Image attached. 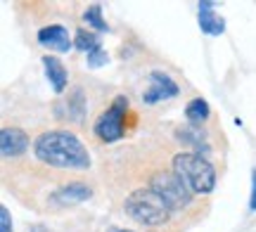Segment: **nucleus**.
I'll return each instance as SVG.
<instances>
[{
  "mask_svg": "<svg viewBox=\"0 0 256 232\" xmlns=\"http://www.w3.org/2000/svg\"><path fill=\"white\" fill-rule=\"evenodd\" d=\"M34 157L40 166H46L50 173H74L81 176L92 168V159L83 140L64 128L43 130L34 138Z\"/></svg>",
  "mask_w": 256,
  "mask_h": 232,
  "instance_id": "f257e3e1",
  "label": "nucleus"
},
{
  "mask_svg": "<svg viewBox=\"0 0 256 232\" xmlns=\"http://www.w3.org/2000/svg\"><path fill=\"white\" fill-rule=\"evenodd\" d=\"M168 168L183 180V185L194 197L211 195L216 190L218 173H216V166L204 154H197V152H190V149H180V152H176L171 157Z\"/></svg>",
  "mask_w": 256,
  "mask_h": 232,
  "instance_id": "f03ea898",
  "label": "nucleus"
},
{
  "mask_svg": "<svg viewBox=\"0 0 256 232\" xmlns=\"http://www.w3.org/2000/svg\"><path fill=\"white\" fill-rule=\"evenodd\" d=\"M124 214L138 225H145L147 230H154V228H166L174 221V211L168 209L162 197L156 195L154 190L150 187H136L124 197Z\"/></svg>",
  "mask_w": 256,
  "mask_h": 232,
  "instance_id": "7ed1b4c3",
  "label": "nucleus"
},
{
  "mask_svg": "<svg viewBox=\"0 0 256 232\" xmlns=\"http://www.w3.org/2000/svg\"><path fill=\"white\" fill-rule=\"evenodd\" d=\"M133 119L130 100L126 95H114L107 109H102L100 116L92 123V135L102 145H112L116 140H124L128 135V126Z\"/></svg>",
  "mask_w": 256,
  "mask_h": 232,
  "instance_id": "20e7f679",
  "label": "nucleus"
},
{
  "mask_svg": "<svg viewBox=\"0 0 256 232\" xmlns=\"http://www.w3.org/2000/svg\"><path fill=\"white\" fill-rule=\"evenodd\" d=\"M145 185L150 187V190H154L156 195L168 204V209H171L174 214L188 211L192 206V202H194V195L183 185V180L176 176L171 168H164V166L154 168V171L147 176Z\"/></svg>",
  "mask_w": 256,
  "mask_h": 232,
  "instance_id": "39448f33",
  "label": "nucleus"
},
{
  "mask_svg": "<svg viewBox=\"0 0 256 232\" xmlns=\"http://www.w3.org/2000/svg\"><path fill=\"white\" fill-rule=\"evenodd\" d=\"M92 197V185L86 178H74V180H62L60 185L50 192L48 202H52L55 209H72Z\"/></svg>",
  "mask_w": 256,
  "mask_h": 232,
  "instance_id": "423d86ee",
  "label": "nucleus"
},
{
  "mask_svg": "<svg viewBox=\"0 0 256 232\" xmlns=\"http://www.w3.org/2000/svg\"><path fill=\"white\" fill-rule=\"evenodd\" d=\"M178 93H180V85L176 83L166 71L154 69L147 76V85L142 90V104L150 107V104H156V102H166V100L176 97Z\"/></svg>",
  "mask_w": 256,
  "mask_h": 232,
  "instance_id": "0eeeda50",
  "label": "nucleus"
},
{
  "mask_svg": "<svg viewBox=\"0 0 256 232\" xmlns=\"http://www.w3.org/2000/svg\"><path fill=\"white\" fill-rule=\"evenodd\" d=\"M34 145V140L24 128L19 126H2L0 130V154L2 159H19L28 152V147Z\"/></svg>",
  "mask_w": 256,
  "mask_h": 232,
  "instance_id": "6e6552de",
  "label": "nucleus"
},
{
  "mask_svg": "<svg viewBox=\"0 0 256 232\" xmlns=\"http://www.w3.org/2000/svg\"><path fill=\"white\" fill-rule=\"evenodd\" d=\"M38 45L46 50H55V52H69L74 47V36L64 24H46L36 31Z\"/></svg>",
  "mask_w": 256,
  "mask_h": 232,
  "instance_id": "1a4fd4ad",
  "label": "nucleus"
},
{
  "mask_svg": "<svg viewBox=\"0 0 256 232\" xmlns=\"http://www.w3.org/2000/svg\"><path fill=\"white\" fill-rule=\"evenodd\" d=\"M86 109H88V100L83 95V88H78V85L69 90V95H66V100L62 104H57V114L64 121H83Z\"/></svg>",
  "mask_w": 256,
  "mask_h": 232,
  "instance_id": "9d476101",
  "label": "nucleus"
},
{
  "mask_svg": "<svg viewBox=\"0 0 256 232\" xmlns=\"http://www.w3.org/2000/svg\"><path fill=\"white\" fill-rule=\"evenodd\" d=\"M43 66H46V76H48V81L52 83L55 93L62 95L66 90V83H69V71H66L64 62L55 55H46L43 57Z\"/></svg>",
  "mask_w": 256,
  "mask_h": 232,
  "instance_id": "9b49d317",
  "label": "nucleus"
},
{
  "mask_svg": "<svg viewBox=\"0 0 256 232\" xmlns=\"http://www.w3.org/2000/svg\"><path fill=\"white\" fill-rule=\"evenodd\" d=\"M200 26L204 33H211V36H218L226 28V21L218 12L214 9L211 2H200Z\"/></svg>",
  "mask_w": 256,
  "mask_h": 232,
  "instance_id": "f8f14e48",
  "label": "nucleus"
},
{
  "mask_svg": "<svg viewBox=\"0 0 256 232\" xmlns=\"http://www.w3.org/2000/svg\"><path fill=\"white\" fill-rule=\"evenodd\" d=\"M185 119L188 123H194V126H204L206 121L211 119V107L204 97H194L185 104Z\"/></svg>",
  "mask_w": 256,
  "mask_h": 232,
  "instance_id": "ddd939ff",
  "label": "nucleus"
},
{
  "mask_svg": "<svg viewBox=\"0 0 256 232\" xmlns=\"http://www.w3.org/2000/svg\"><path fill=\"white\" fill-rule=\"evenodd\" d=\"M74 47L78 50V52H86V55H90L95 52L98 47H102L100 43V36L90 31V28H76V33H74Z\"/></svg>",
  "mask_w": 256,
  "mask_h": 232,
  "instance_id": "4468645a",
  "label": "nucleus"
},
{
  "mask_svg": "<svg viewBox=\"0 0 256 232\" xmlns=\"http://www.w3.org/2000/svg\"><path fill=\"white\" fill-rule=\"evenodd\" d=\"M83 24H86V28H90V31H95V33L110 31L107 21H104V17H102V7L98 5V2H92V5H88V7L83 9Z\"/></svg>",
  "mask_w": 256,
  "mask_h": 232,
  "instance_id": "2eb2a0df",
  "label": "nucleus"
},
{
  "mask_svg": "<svg viewBox=\"0 0 256 232\" xmlns=\"http://www.w3.org/2000/svg\"><path fill=\"white\" fill-rule=\"evenodd\" d=\"M107 59H110L107 50H104V47H98L95 52H90V55H88V66H90V69H98V66L107 64Z\"/></svg>",
  "mask_w": 256,
  "mask_h": 232,
  "instance_id": "dca6fc26",
  "label": "nucleus"
},
{
  "mask_svg": "<svg viewBox=\"0 0 256 232\" xmlns=\"http://www.w3.org/2000/svg\"><path fill=\"white\" fill-rule=\"evenodd\" d=\"M0 232H14L12 228V216L8 206H0Z\"/></svg>",
  "mask_w": 256,
  "mask_h": 232,
  "instance_id": "f3484780",
  "label": "nucleus"
},
{
  "mask_svg": "<svg viewBox=\"0 0 256 232\" xmlns=\"http://www.w3.org/2000/svg\"><path fill=\"white\" fill-rule=\"evenodd\" d=\"M252 204H249V209L252 211H256V168L252 171V199H249Z\"/></svg>",
  "mask_w": 256,
  "mask_h": 232,
  "instance_id": "a211bd4d",
  "label": "nucleus"
},
{
  "mask_svg": "<svg viewBox=\"0 0 256 232\" xmlns=\"http://www.w3.org/2000/svg\"><path fill=\"white\" fill-rule=\"evenodd\" d=\"M112 232H133V230H128V228H116V230H112Z\"/></svg>",
  "mask_w": 256,
  "mask_h": 232,
  "instance_id": "6ab92c4d",
  "label": "nucleus"
},
{
  "mask_svg": "<svg viewBox=\"0 0 256 232\" xmlns=\"http://www.w3.org/2000/svg\"><path fill=\"white\" fill-rule=\"evenodd\" d=\"M145 232H162V228H154V230H145Z\"/></svg>",
  "mask_w": 256,
  "mask_h": 232,
  "instance_id": "aec40b11",
  "label": "nucleus"
}]
</instances>
